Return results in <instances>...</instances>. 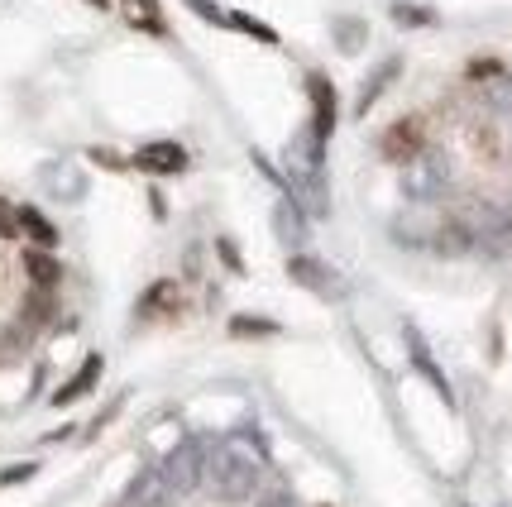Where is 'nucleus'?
Listing matches in <instances>:
<instances>
[{
	"label": "nucleus",
	"instance_id": "f257e3e1",
	"mask_svg": "<svg viewBox=\"0 0 512 507\" xmlns=\"http://www.w3.org/2000/svg\"><path fill=\"white\" fill-rule=\"evenodd\" d=\"M422 154H426V120L422 115H402V120H393V125L379 134V158L383 163L407 168V163H417Z\"/></svg>",
	"mask_w": 512,
	"mask_h": 507
},
{
	"label": "nucleus",
	"instance_id": "f03ea898",
	"mask_svg": "<svg viewBox=\"0 0 512 507\" xmlns=\"http://www.w3.org/2000/svg\"><path fill=\"white\" fill-rule=\"evenodd\" d=\"M288 278H292L297 287L316 292V297H326V302L345 297V278H340V273H335L331 264L312 259V254H292V259H288Z\"/></svg>",
	"mask_w": 512,
	"mask_h": 507
},
{
	"label": "nucleus",
	"instance_id": "7ed1b4c3",
	"mask_svg": "<svg viewBox=\"0 0 512 507\" xmlns=\"http://www.w3.org/2000/svg\"><path fill=\"white\" fill-rule=\"evenodd\" d=\"M307 96H312V139L326 149V139L335 134V120H340V96H335L331 77H321V72H307Z\"/></svg>",
	"mask_w": 512,
	"mask_h": 507
},
{
	"label": "nucleus",
	"instance_id": "20e7f679",
	"mask_svg": "<svg viewBox=\"0 0 512 507\" xmlns=\"http://www.w3.org/2000/svg\"><path fill=\"white\" fill-rule=\"evenodd\" d=\"M134 168L149 177H178L187 168V149L173 144V139H154V144H144L139 154H134Z\"/></svg>",
	"mask_w": 512,
	"mask_h": 507
},
{
	"label": "nucleus",
	"instance_id": "39448f33",
	"mask_svg": "<svg viewBox=\"0 0 512 507\" xmlns=\"http://www.w3.org/2000/svg\"><path fill=\"white\" fill-rule=\"evenodd\" d=\"M182 307H187V292H182L178 283H168V278L139 297V316H158V321H173Z\"/></svg>",
	"mask_w": 512,
	"mask_h": 507
},
{
	"label": "nucleus",
	"instance_id": "423d86ee",
	"mask_svg": "<svg viewBox=\"0 0 512 507\" xmlns=\"http://www.w3.org/2000/svg\"><path fill=\"white\" fill-rule=\"evenodd\" d=\"M120 15H125V24L139 29V34H154V39L168 34V20H163L158 0H120Z\"/></svg>",
	"mask_w": 512,
	"mask_h": 507
},
{
	"label": "nucleus",
	"instance_id": "0eeeda50",
	"mask_svg": "<svg viewBox=\"0 0 512 507\" xmlns=\"http://www.w3.org/2000/svg\"><path fill=\"white\" fill-rule=\"evenodd\" d=\"M24 273H29V283L34 287H58V278H63V264L48 254L44 244H34V249H24Z\"/></svg>",
	"mask_w": 512,
	"mask_h": 507
},
{
	"label": "nucleus",
	"instance_id": "6e6552de",
	"mask_svg": "<svg viewBox=\"0 0 512 507\" xmlns=\"http://www.w3.org/2000/svg\"><path fill=\"white\" fill-rule=\"evenodd\" d=\"M20 230H24V235H29L34 244H44V249H53V244H58V225L48 221L39 206H20Z\"/></svg>",
	"mask_w": 512,
	"mask_h": 507
},
{
	"label": "nucleus",
	"instance_id": "1a4fd4ad",
	"mask_svg": "<svg viewBox=\"0 0 512 507\" xmlns=\"http://www.w3.org/2000/svg\"><path fill=\"white\" fill-rule=\"evenodd\" d=\"M96 378H101V354H87V364H82V374L72 378V383H63V388L53 393V402H58V407H67L72 397L91 393V388H96Z\"/></svg>",
	"mask_w": 512,
	"mask_h": 507
},
{
	"label": "nucleus",
	"instance_id": "9d476101",
	"mask_svg": "<svg viewBox=\"0 0 512 507\" xmlns=\"http://www.w3.org/2000/svg\"><path fill=\"white\" fill-rule=\"evenodd\" d=\"M393 77H398V58H388V63H383L379 72L364 82V91H359V101H355V115H369V111H374V101H379L383 91H388V82H393Z\"/></svg>",
	"mask_w": 512,
	"mask_h": 507
},
{
	"label": "nucleus",
	"instance_id": "9b49d317",
	"mask_svg": "<svg viewBox=\"0 0 512 507\" xmlns=\"http://www.w3.org/2000/svg\"><path fill=\"white\" fill-rule=\"evenodd\" d=\"M225 29H240V34H249L254 44H268V48L278 44V29L264 20H254V15H245V10H230V15H225Z\"/></svg>",
	"mask_w": 512,
	"mask_h": 507
},
{
	"label": "nucleus",
	"instance_id": "f8f14e48",
	"mask_svg": "<svg viewBox=\"0 0 512 507\" xmlns=\"http://www.w3.org/2000/svg\"><path fill=\"white\" fill-rule=\"evenodd\" d=\"M278 235H283V240L288 244H302L307 240V216H302V206H297V201H278Z\"/></svg>",
	"mask_w": 512,
	"mask_h": 507
},
{
	"label": "nucleus",
	"instance_id": "ddd939ff",
	"mask_svg": "<svg viewBox=\"0 0 512 507\" xmlns=\"http://www.w3.org/2000/svg\"><path fill=\"white\" fill-rule=\"evenodd\" d=\"M230 340H268L278 335V321H264V316H230Z\"/></svg>",
	"mask_w": 512,
	"mask_h": 507
},
{
	"label": "nucleus",
	"instance_id": "4468645a",
	"mask_svg": "<svg viewBox=\"0 0 512 507\" xmlns=\"http://www.w3.org/2000/svg\"><path fill=\"white\" fill-rule=\"evenodd\" d=\"M53 287H29V297H24V321L29 326H44L48 316H53Z\"/></svg>",
	"mask_w": 512,
	"mask_h": 507
},
{
	"label": "nucleus",
	"instance_id": "2eb2a0df",
	"mask_svg": "<svg viewBox=\"0 0 512 507\" xmlns=\"http://www.w3.org/2000/svg\"><path fill=\"white\" fill-rule=\"evenodd\" d=\"M393 20L407 24V29H426V24H436V10H426V5H407V0H398V5H393Z\"/></svg>",
	"mask_w": 512,
	"mask_h": 507
},
{
	"label": "nucleus",
	"instance_id": "dca6fc26",
	"mask_svg": "<svg viewBox=\"0 0 512 507\" xmlns=\"http://www.w3.org/2000/svg\"><path fill=\"white\" fill-rule=\"evenodd\" d=\"M335 44H340V53H359V48H364V20L335 24Z\"/></svg>",
	"mask_w": 512,
	"mask_h": 507
},
{
	"label": "nucleus",
	"instance_id": "f3484780",
	"mask_svg": "<svg viewBox=\"0 0 512 507\" xmlns=\"http://www.w3.org/2000/svg\"><path fill=\"white\" fill-rule=\"evenodd\" d=\"M412 354H417V369H422V374L431 378V383H436V393H441V397H446V402H450V383H446V378H441V374H436V364H431V354L422 350V340H417V335H412Z\"/></svg>",
	"mask_w": 512,
	"mask_h": 507
},
{
	"label": "nucleus",
	"instance_id": "a211bd4d",
	"mask_svg": "<svg viewBox=\"0 0 512 507\" xmlns=\"http://www.w3.org/2000/svg\"><path fill=\"white\" fill-rule=\"evenodd\" d=\"M469 82H493V77H503V63L498 58H474V63L465 67Z\"/></svg>",
	"mask_w": 512,
	"mask_h": 507
},
{
	"label": "nucleus",
	"instance_id": "6ab92c4d",
	"mask_svg": "<svg viewBox=\"0 0 512 507\" xmlns=\"http://www.w3.org/2000/svg\"><path fill=\"white\" fill-rule=\"evenodd\" d=\"M15 235H20V206L0 197V240H15Z\"/></svg>",
	"mask_w": 512,
	"mask_h": 507
},
{
	"label": "nucleus",
	"instance_id": "aec40b11",
	"mask_svg": "<svg viewBox=\"0 0 512 507\" xmlns=\"http://www.w3.org/2000/svg\"><path fill=\"white\" fill-rule=\"evenodd\" d=\"M182 5H187V10H197L206 24H221L225 29V10H216V0H182Z\"/></svg>",
	"mask_w": 512,
	"mask_h": 507
},
{
	"label": "nucleus",
	"instance_id": "412c9836",
	"mask_svg": "<svg viewBox=\"0 0 512 507\" xmlns=\"http://www.w3.org/2000/svg\"><path fill=\"white\" fill-rule=\"evenodd\" d=\"M216 254H221V264L230 268V273H245V259H240V249L230 240H216Z\"/></svg>",
	"mask_w": 512,
	"mask_h": 507
},
{
	"label": "nucleus",
	"instance_id": "4be33fe9",
	"mask_svg": "<svg viewBox=\"0 0 512 507\" xmlns=\"http://www.w3.org/2000/svg\"><path fill=\"white\" fill-rule=\"evenodd\" d=\"M91 158H96L101 168H115V173L125 168V158H120V154H111V149H91Z\"/></svg>",
	"mask_w": 512,
	"mask_h": 507
},
{
	"label": "nucleus",
	"instance_id": "5701e85b",
	"mask_svg": "<svg viewBox=\"0 0 512 507\" xmlns=\"http://www.w3.org/2000/svg\"><path fill=\"white\" fill-rule=\"evenodd\" d=\"M91 10H111V0H87Z\"/></svg>",
	"mask_w": 512,
	"mask_h": 507
},
{
	"label": "nucleus",
	"instance_id": "b1692460",
	"mask_svg": "<svg viewBox=\"0 0 512 507\" xmlns=\"http://www.w3.org/2000/svg\"><path fill=\"white\" fill-rule=\"evenodd\" d=\"M0 287H5V264H0Z\"/></svg>",
	"mask_w": 512,
	"mask_h": 507
}]
</instances>
